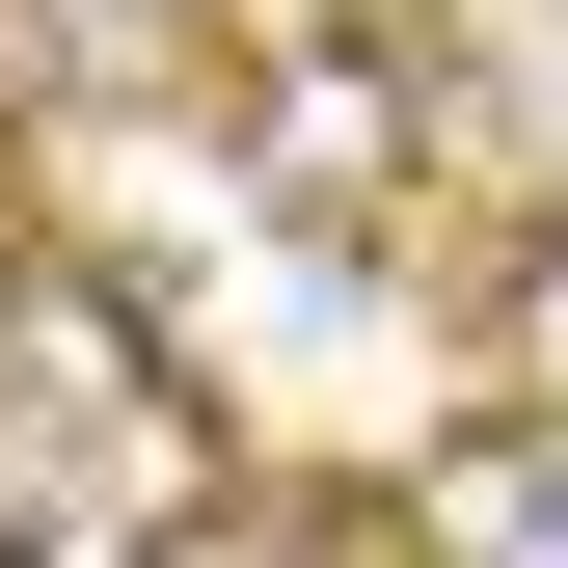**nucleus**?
I'll use <instances>...</instances> for the list:
<instances>
[{"label": "nucleus", "mask_w": 568, "mask_h": 568, "mask_svg": "<svg viewBox=\"0 0 568 568\" xmlns=\"http://www.w3.org/2000/svg\"><path fill=\"white\" fill-rule=\"evenodd\" d=\"M244 163L271 190H379L406 163V54H271V82H244Z\"/></svg>", "instance_id": "1"}, {"label": "nucleus", "mask_w": 568, "mask_h": 568, "mask_svg": "<svg viewBox=\"0 0 568 568\" xmlns=\"http://www.w3.org/2000/svg\"><path fill=\"white\" fill-rule=\"evenodd\" d=\"M109 379H135V298H109L82 244H28V271H0V406H54V434H82Z\"/></svg>", "instance_id": "2"}, {"label": "nucleus", "mask_w": 568, "mask_h": 568, "mask_svg": "<svg viewBox=\"0 0 568 568\" xmlns=\"http://www.w3.org/2000/svg\"><path fill=\"white\" fill-rule=\"evenodd\" d=\"M217 487H244V460H217V406H190L163 352H135V379L82 406V515H217Z\"/></svg>", "instance_id": "3"}, {"label": "nucleus", "mask_w": 568, "mask_h": 568, "mask_svg": "<svg viewBox=\"0 0 568 568\" xmlns=\"http://www.w3.org/2000/svg\"><path fill=\"white\" fill-rule=\"evenodd\" d=\"M0 515H28V406H0Z\"/></svg>", "instance_id": "4"}]
</instances>
